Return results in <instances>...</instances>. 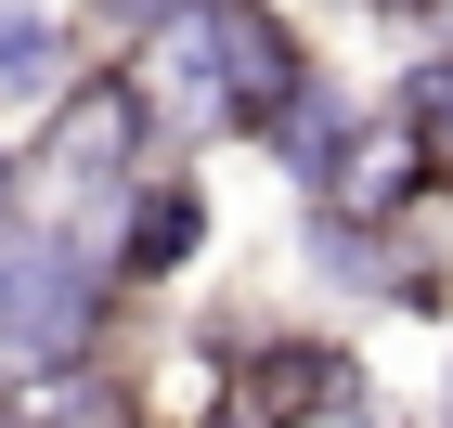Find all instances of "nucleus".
<instances>
[{
    "label": "nucleus",
    "instance_id": "5",
    "mask_svg": "<svg viewBox=\"0 0 453 428\" xmlns=\"http://www.w3.org/2000/svg\"><path fill=\"white\" fill-rule=\"evenodd\" d=\"M52 66H65V27L39 0H0V78H52Z\"/></svg>",
    "mask_w": 453,
    "mask_h": 428
},
{
    "label": "nucleus",
    "instance_id": "3",
    "mask_svg": "<svg viewBox=\"0 0 453 428\" xmlns=\"http://www.w3.org/2000/svg\"><path fill=\"white\" fill-rule=\"evenodd\" d=\"M130 156H142V91H130V78L65 91V117H52V169H65V182H117Z\"/></svg>",
    "mask_w": 453,
    "mask_h": 428
},
{
    "label": "nucleus",
    "instance_id": "10",
    "mask_svg": "<svg viewBox=\"0 0 453 428\" xmlns=\"http://www.w3.org/2000/svg\"><path fill=\"white\" fill-rule=\"evenodd\" d=\"M402 13H415V0H402Z\"/></svg>",
    "mask_w": 453,
    "mask_h": 428
},
{
    "label": "nucleus",
    "instance_id": "9",
    "mask_svg": "<svg viewBox=\"0 0 453 428\" xmlns=\"http://www.w3.org/2000/svg\"><path fill=\"white\" fill-rule=\"evenodd\" d=\"M0 195H13V169H0Z\"/></svg>",
    "mask_w": 453,
    "mask_h": 428
},
{
    "label": "nucleus",
    "instance_id": "8",
    "mask_svg": "<svg viewBox=\"0 0 453 428\" xmlns=\"http://www.w3.org/2000/svg\"><path fill=\"white\" fill-rule=\"evenodd\" d=\"M0 428H27V416H13V402H0Z\"/></svg>",
    "mask_w": 453,
    "mask_h": 428
},
{
    "label": "nucleus",
    "instance_id": "1",
    "mask_svg": "<svg viewBox=\"0 0 453 428\" xmlns=\"http://www.w3.org/2000/svg\"><path fill=\"white\" fill-rule=\"evenodd\" d=\"M181 78H195V105L234 117V130H285V117L311 105V52H298V27H285L273 0H195L169 27Z\"/></svg>",
    "mask_w": 453,
    "mask_h": 428
},
{
    "label": "nucleus",
    "instance_id": "6",
    "mask_svg": "<svg viewBox=\"0 0 453 428\" xmlns=\"http://www.w3.org/2000/svg\"><path fill=\"white\" fill-rule=\"evenodd\" d=\"M402 143H415V156H453V66L402 78Z\"/></svg>",
    "mask_w": 453,
    "mask_h": 428
},
{
    "label": "nucleus",
    "instance_id": "7",
    "mask_svg": "<svg viewBox=\"0 0 453 428\" xmlns=\"http://www.w3.org/2000/svg\"><path fill=\"white\" fill-rule=\"evenodd\" d=\"M91 13H104V27H181L195 0H91Z\"/></svg>",
    "mask_w": 453,
    "mask_h": 428
},
{
    "label": "nucleus",
    "instance_id": "2",
    "mask_svg": "<svg viewBox=\"0 0 453 428\" xmlns=\"http://www.w3.org/2000/svg\"><path fill=\"white\" fill-rule=\"evenodd\" d=\"M91 338H104V260L13 221L0 234V363L13 377H65V363H91Z\"/></svg>",
    "mask_w": 453,
    "mask_h": 428
},
{
    "label": "nucleus",
    "instance_id": "4",
    "mask_svg": "<svg viewBox=\"0 0 453 428\" xmlns=\"http://www.w3.org/2000/svg\"><path fill=\"white\" fill-rule=\"evenodd\" d=\"M181 247H195V195H181V182H156V195H142V221L117 234V273H169Z\"/></svg>",
    "mask_w": 453,
    "mask_h": 428
}]
</instances>
